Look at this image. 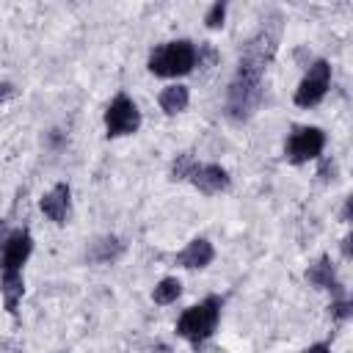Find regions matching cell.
<instances>
[{"mask_svg": "<svg viewBox=\"0 0 353 353\" xmlns=\"http://www.w3.org/2000/svg\"><path fill=\"white\" fill-rule=\"evenodd\" d=\"M279 36H281V14L270 11L256 28V33L243 44L234 74L226 85V99H223V110L234 124H243L256 113L265 91L262 88L265 72L276 55Z\"/></svg>", "mask_w": 353, "mask_h": 353, "instance_id": "6da1fadb", "label": "cell"}, {"mask_svg": "<svg viewBox=\"0 0 353 353\" xmlns=\"http://www.w3.org/2000/svg\"><path fill=\"white\" fill-rule=\"evenodd\" d=\"M221 309H223V301L218 295H207L199 303L188 306L176 317V325H174L176 336H182L190 347H201L207 339H212V334L221 323Z\"/></svg>", "mask_w": 353, "mask_h": 353, "instance_id": "7a4b0ae2", "label": "cell"}, {"mask_svg": "<svg viewBox=\"0 0 353 353\" xmlns=\"http://www.w3.org/2000/svg\"><path fill=\"white\" fill-rule=\"evenodd\" d=\"M199 66V47L190 39H171L149 52L146 69L154 77H185Z\"/></svg>", "mask_w": 353, "mask_h": 353, "instance_id": "3957f363", "label": "cell"}, {"mask_svg": "<svg viewBox=\"0 0 353 353\" xmlns=\"http://www.w3.org/2000/svg\"><path fill=\"white\" fill-rule=\"evenodd\" d=\"M323 149H325V132L314 124H295L284 138V160L292 165H303L309 160L323 157Z\"/></svg>", "mask_w": 353, "mask_h": 353, "instance_id": "277c9868", "label": "cell"}, {"mask_svg": "<svg viewBox=\"0 0 353 353\" xmlns=\"http://www.w3.org/2000/svg\"><path fill=\"white\" fill-rule=\"evenodd\" d=\"M102 121H105V135H108V138H124V135H135V132L141 130L143 116H141L138 102H135L130 94L119 91V94L110 99V105L105 108Z\"/></svg>", "mask_w": 353, "mask_h": 353, "instance_id": "5b68a950", "label": "cell"}, {"mask_svg": "<svg viewBox=\"0 0 353 353\" xmlns=\"http://www.w3.org/2000/svg\"><path fill=\"white\" fill-rule=\"evenodd\" d=\"M328 88H331V63L325 58H317L303 72V77H301V83H298V88L292 94V102L298 108H314V105H320L325 99Z\"/></svg>", "mask_w": 353, "mask_h": 353, "instance_id": "8992f818", "label": "cell"}, {"mask_svg": "<svg viewBox=\"0 0 353 353\" xmlns=\"http://www.w3.org/2000/svg\"><path fill=\"white\" fill-rule=\"evenodd\" d=\"M33 254V234L28 226L11 229L0 237V273H22Z\"/></svg>", "mask_w": 353, "mask_h": 353, "instance_id": "52a82bcc", "label": "cell"}, {"mask_svg": "<svg viewBox=\"0 0 353 353\" xmlns=\"http://www.w3.org/2000/svg\"><path fill=\"white\" fill-rule=\"evenodd\" d=\"M188 182L204 196H218V193H226L232 188L229 171L223 165H218V163H196L190 176H188Z\"/></svg>", "mask_w": 353, "mask_h": 353, "instance_id": "ba28073f", "label": "cell"}, {"mask_svg": "<svg viewBox=\"0 0 353 353\" xmlns=\"http://www.w3.org/2000/svg\"><path fill=\"white\" fill-rule=\"evenodd\" d=\"M39 210L44 212L47 221H52L55 226H66L72 218V185L69 182H55L41 199H39Z\"/></svg>", "mask_w": 353, "mask_h": 353, "instance_id": "9c48e42d", "label": "cell"}, {"mask_svg": "<svg viewBox=\"0 0 353 353\" xmlns=\"http://www.w3.org/2000/svg\"><path fill=\"white\" fill-rule=\"evenodd\" d=\"M303 276H306V281H309L314 290H328V292H334V298H345V287H342V281L336 279V265L331 262L328 254L317 256V259L306 268Z\"/></svg>", "mask_w": 353, "mask_h": 353, "instance_id": "30bf717a", "label": "cell"}, {"mask_svg": "<svg viewBox=\"0 0 353 353\" xmlns=\"http://www.w3.org/2000/svg\"><path fill=\"white\" fill-rule=\"evenodd\" d=\"M215 259V245L207 240V237H193L176 256L174 262L185 270H204L210 262Z\"/></svg>", "mask_w": 353, "mask_h": 353, "instance_id": "8fae6325", "label": "cell"}, {"mask_svg": "<svg viewBox=\"0 0 353 353\" xmlns=\"http://www.w3.org/2000/svg\"><path fill=\"white\" fill-rule=\"evenodd\" d=\"M124 254V240L116 237V234H102L91 243L88 248V262H97V265H110L116 262L119 256Z\"/></svg>", "mask_w": 353, "mask_h": 353, "instance_id": "7c38bea8", "label": "cell"}, {"mask_svg": "<svg viewBox=\"0 0 353 353\" xmlns=\"http://www.w3.org/2000/svg\"><path fill=\"white\" fill-rule=\"evenodd\" d=\"M0 295H3L6 312L17 317L22 295H25V276L22 273H0Z\"/></svg>", "mask_w": 353, "mask_h": 353, "instance_id": "4fadbf2b", "label": "cell"}, {"mask_svg": "<svg viewBox=\"0 0 353 353\" xmlns=\"http://www.w3.org/2000/svg\"><path fill=\"white\" fill-rule=\"evenodd\" d=\"M157 105L165 116H176L190 105V88L182 83H171L157 94Z\"/></svg>", "mask_w": 353, "mask_h": 353, "instance_id": "5bb4252c", "label": "cell"}, {"mask_svg": "<svg viewBox=\"0 0 353 353\" xmlns=\"http://www.w3.org/2000/svg\"><path fill=\"white\" fill-rule=\"evenodd\" d=\"M179 295H182V281H179L176 276H163V279L154 284V290H152V301H154L157 306H168V303H174Z\"/></svg>", "mask_w": 353, "mask_h": 353, "instance_id": "9a60e30c", "label": "cell"}, {"mask_svg": "<svg viewBox=\"0 0 353 353\" xmlns=\"http://www.w3.org/2000/svg\"><path fill=\"white\" fill-rule=\"evenodd\" d=\"M196 163H199V160L193 157V152H179V154L171 160L168 176H171L174 182H188V176H190V171H193Z\"/></svg>", "mask_w": 353, "mask_h": 353, "instance_id": "2e32d148", "label": "cell"}, {"mask_svg": "<svg viewBox=\"0 0 353 353\" xmlns=\"http://www.w3.org/2000/svg\"><path fill=\"white\" fill-rule=\"evenodd\" d=\"M223 19H226V3L218 0V3H212V6L207 8V14H204V25H207L210 30H218V28L223 25Z\"/></svg>", "mask_w": 353, "mask_h": 353, "instance_id": "e0dca14e", "label": "cell"}, {"mask_svg": "<svg viewBox=\"0 0 353 353\" xmlns=\"http://www.w3.org/2000/svg\"><path fill=\"white\" fill-rule=\"evenodd\" d=\"M328 309H331V317H334L336 323H345V320L353 317V303H350L347 295H345V298H334Z\"/></svg>", "mask_w": 353, "mask_h": 353, "instance_id": "ac0fdd59", "label": "cell"}, {"mask_svg": "<svg viewBox=\"0 0 353 353\" xmlns=\"http://www.w3.org/2000/svg\"><path fill=\"white\" fill-rule=\"evenodd\" d=\"M317 176H320V182H334L336 179V160L334 157H317Z\"/></svg>", "mask_w": 353, "mask_h": 353, "instance_id": "d6986e66", "label": "cell"}, {"mask_svg": "<svg viewBox=\"0 0 353 353\" xmlns=\"http://www.w3.org/2000/svg\"><path fill=\"white\" fill-rule=\"evenodd\" d=\"M17 97V85L14 83H0V99H11Z\"/></svg>", "mask_w": 353, "mask_h": 353, "instance_id": "ffe728a7", "label": "cell"}, {"mask_svg": "<svg viewBox=\"0 0 353 353\" xmlns=\"http://www.w3.org/2000/svg\"><path fill=\"white\" fill-rule=\"evenodd\" d=\"M303 353H331V345H328V342H314V345H309Z\"/></svg>", "mask_w": 353, "mask_h": 353, "instance_id": "44dd1931", "label": "cell"}, {"mask_svg": "<svg viewBox=\"0 0 353 353\" xmlns=\"http://www.w3.org/2000/svg\"><path fill=\"white\" fill-rule=\"evenodd\" d=\"M350 204H353V199L347 196V199H345V207H342V221H345V223L350 221Z\"/></svg>", "mask_w": 353, "mask_h": 353, "instance_id": "7402d4cb", "label": "cell"}, {"mask_svg": "<svg viewBox=\"0 0 353 353\" xmlns=\"http://www.w3.org/2000/svg\"><path fill=\"white\" fill-rule=\"evenodd\" d=\"M342 254H345V259L350 256V234H345V237H342Z\"/></svg>", "mask_w": 353, "mask_h": 353, "instance_id": "603a6c76", "label": "cell"}]
</instances>
